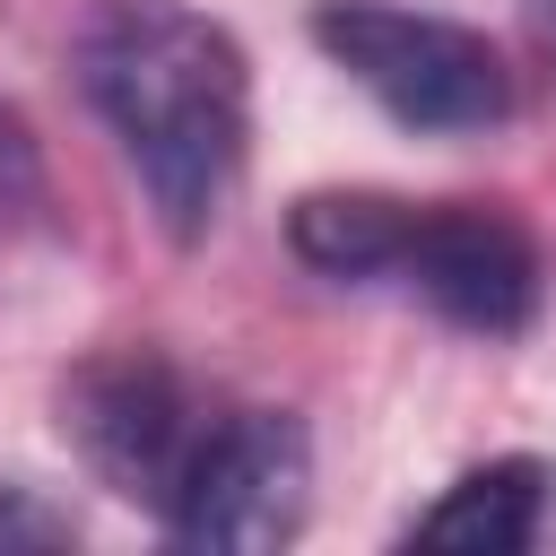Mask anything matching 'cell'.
<instances>
[{"instance_id":"3","label":"cell","mask_w":556,"mask_h":556,"mask_svg":"<svg viewBox=\"0 0 556 556\" xmlns=\"http://www.w3.org/2000/svg\"><path fill=\"white\" fill-rule=\"evenodd\" d=\"M313 513V434L287 408H235L200 426L165 530L200 556H269L304 530Z\"/></svg>"},{"instance_id":"9","label":"cell","mask_w":556,"mask_h":556,"mask_svg":"<svg viewBox=\"0 0 556 556\" xmlns=\"http://www.w3.org/2000/svg\"><path fill=\"white\" fill-rule=\"evenodd\" d=\"M78 530H70V513H52V504H35L26 486H0V556H26V547H70Z\"/></svg>"},{"instance_id":"8","label":"cell","mask_w":556,"mask_h":556,"mask_svg":"<svg viewBox=\"0 0 556 556\" xmlns=\"http://www.w3.org/2000/svg\"><path fill=\"white\" fill-rule=\"evenodd\" d=\"M35 200H43V156H35V130H26V113L0 96V226H17Z\"/></svg>"},{"instance_id":"7","label":"cell","mask_w":556,"mask_h":556,"mask_svg":"<svg viewBox=\"0 0 556 556\" xmlns=\"http://www.w3.org/2000/svg\"><path fill=\"white\" fill-rule=\"evenodd\" d=\"M408 208L417 200H400V191H304L287 208V243L321 278H391V261L408 243Z\"/></svg>"},{"instance_id":"2","label":"cell","mask_w":556,"mask_h":556,"mask_svg":"<svg viewBox=\"0 0 556 556\" xmlns=\"http://www.w3.org/2000/svg\"><path fill=\"white\" fill-rule=\"evenodd\" d=\"M313 43L330 52V70H348L400 130L426 139H460V130H495L513 113V70L504 52L434 9H391V0H313Z\"/></svg>"},{"instance_id":"5","label":"cell","mask_w":556,"mask_h":556,"mask_svg":"<svg viewBox=\"0 0 556 556\" xmlns=\"http://www.w3.org/2000/svg\"><path fill=\"white\" fill-rule=\"evenodd\" d=\"M391 278H408L469 339H521L547 295V261H539L530 226L486 200H417Z\"/></svg>"},{"instance_id":"6","label":"cell","mask_w":556,"mask_h":556,"mask_svg":"<svg viewBox=\"0 0 556 556\" xmlns=\"http://www.w3.org/2000/svg\"><path fill=\"white\" fill-rule=\"evenodd\" d=\"M547 486H556V469L530 460V452L478 460L417 513L408 547H434V556H521L539 539V521H547Z\"/></svg>"},{"instance_id":"4","label":"cell","mask_w":556,"mask_h":556,"mask_svg":"<svg viewBox=\"0 0 556 556\" xmlns=\"http://www.w3.org/2000/svg\"><path fill=\"white\" fill-rule=\"evenodd\" d=\"M61 434L78 443L96 486H113L122 504L165 513L174 478H182V460L200 443V417H191V391H182V374L165 356L104 348L61 382Z\"/></svg>"},{"instance_id":"1","label":"cell","mask_w":556,"mask_h":556,"mask_svg":"<svg viewBox=\"0 0 556 556\" xmlns=\"http://www.w3.org/2000/svg\"><path fill=\"white\" fill-rule=\"evenodd\" d=\"M78 96L130 156L156 226L174 243H200L252 148V61L243 43L200 17L191 0H96L70 35Z\"/></svg>"}]
</instances>
